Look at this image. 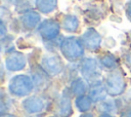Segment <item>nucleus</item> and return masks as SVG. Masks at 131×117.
<instances>
[{
    "instance_id": "19",
    "label": "nucleus",
    "mask_w": 131,
    "mask_h": 117,
    "mask_svg": "<svg viewBox=\"0 0 131 117\" xmlns=\"http://www.w3.org/2000/svg\"><path fill=\"white\" fill-rule=\"evenodd\" d=\"M124 7H125V8H124V9H125V14H126L128 21L131 22V0L127 1Z\"/></svg>"
},
{
    "instance_id": "23",
    "label": "nucleus",
    "mask_w": 131,
    "mask_h": 117,
    "mask_svg": "<svg viewBox=\"0 0 131 117\" xmlns=\"http://www.w3.org/2000/svg\"><path fill=\"white\" fill-rule=\"evenodd\" d=\"M82 117H92V115H89V114H88V115H84V116H82Z\"/></svg>"
},
{
    "instance_id": "8",
    "label": "nucleus",
    "mask_w": 131,
    "mask_h": 117,
    "mask_svg": "<svg viewBox=\"0 0 131 117\" xmlns=\"http://www.w3.org/2000/svg\"><path fill=\"white\" fill-rule=\"evenodd\" d=\"M85 49L90 51H97L101 45V36L100 34L92 27L88 28L80 37Z\"/></svg>"
},
{
    "instance_id": "6",
    "label": "nucleus",
    "mask_w": 131,
    "mask_h": 117,
    "mask_svg": "<svg viewBox=\"0 0 131 117\" xmlns=\"http://www.w3.org/2000/svg\"><path fill=\"white\" fill-rule=\"evenodd\" d=\"M104 85L110 94H120L125 88V80L122 75V72L119 69L108 72L105 77Z\"/></svg>"
},
{
    "instance_id": "7",
    "label": "nucleus",
    "mask_w": 131,
    "mask_h": 117,
    "mask_svg": "<svg viewBox=\"0 0 131 117\" xmlns=\"http://www.w3.org/2000/svg\"><path fill=\"white\" fill-rule=\"evenodd\" d=\"M41 22L42 21H41L40 12L34 9H31L21 13L20 16L18 17L20 29L26 32H32L34 29H37V27Z\"/></svg>"
},
{
    "instance_id": "2",
    "label": "nucleus",
    "mask_w": 131,
    "mask_h": 117,
    "mask_svg": "<svg viewBox=\"0 0 131 117\" xmlns=\"http://www.w3.org/2000/svg\"><path fill=\"white\" fill-rule=\"evenodd\" d=\"M60 29V22L55 18H46L39 24L36 30L42 41L45 43L57 38L59 36Z\"/></svg>"
},
{
    "instance_id": "20",
    "label": "nucleus",
    "mask_w": 131,
    "mask_h": 117,
    "mask_svg": "<svg viewBox=\"0 0 131 117\" xmlns=\"http://www.w3.org/2000/svg\"><path fill=\"white\" fill-rule=\"evenodd\" d=\"M7 31H8V28L6 27V24L3 22V21H1V38H3V37H5L6 35H7Z\"/></svg>"
},
{
    "instance_id": "5",
    "label": "nucleus",
    "mask_w": 131,
    "mask_h": 117,
    "mask_svg": "<svg viewBox=\"0 0 131 117\" xmlns=\"http://www.w3.org/2000/svg\"><path fill=\"white\" fill-rule=\"evenodd\" d=\"M79 70L83 77L87 79L89 82H94L98 80V77L100 75L99 73V65L97 62V59L95 57H83L79 61Z\"/></svg>"
},
{
    "instance_id": "10",
    "label": "nucleus",
    "mask_w": 131,
    "mask_h": 117,
    "mask_svg": "<svg viewBox=\"0 0 131 117\" xmlns=\"http://www.w3.org/2000/svg\"><path fill=\"white\" fill-rule=\"evenodd\" d=\"M104 16H105V10L98 4L90 5L88 8H86L84 12V18L89 24L95 23V25H97Z\"/></svg>"
},
{
    "instance_id": "18",
    "label": "nucleus",
    "mask_w": 131,
    "mask_h": 117,
    "mask_svg": "<svg viewBox=\"0 0 131 117\" xmlns=\"http://www.w3.org/2000/svg\"><path fill=\"white\" fill-rule=\"evenodd\" d=\"M122 57H123V61H124V63L126 64V66L131 67V50L126 51V52L122 55Z\"/></svg>"
},
{
    "instance_id": "11",
    "label": "nucleus",
    "mask_w": 131,
    "mask_h": 117,
    "mask_svg": "<svg viewBox=\"0 0 131 117\" xmlns=\"http://www.w3.org/2000/svg\"><path fill=\"white\" fill-rule=\"evenodd\" d=\"M97 62L98 65L100 67V69H103L105 71H114L116 69H118V60L117 57L111 53V52H103L100 53L99 55H97Z\"/></svg>"
},
{
    "instance_id": "17",
    "label": "nucleus",
    "mask_w": 131,
    "mask_h": 117,
    "mask_svg": "<svg viewBox=\"0 0 131 117\" xmlns=\"http://www.w3.org/2000/svg\"><path fill=\"white\" fill-rule=\"evenodd\" d=\"M76 104H77V107L81 111H86L89 109V106L91 105V100L88 96L81 95V96H79V99L76 100Z\"/></svg>"
},
{
    "instance_id": "14",
    "label": "nucleus",
    "mask_w": 131,
    "mask_h": 117,
    "mask_svg": "<svg viewBox=\"0 0 131 117\" xmlns=\"http://www.w3.org/2000/svg\"><path fill=\"white\" fill-rule=\"evenodd\" d=\"M106 88L103 87V84L99 82V80H96L92 82L91 84V89H90V98L93 101H100L104 99Z\"/></svg>"
},
{
    "instance_id": "15",
    "label": "nucleus",
    "mask_w": 131,
    "mask_h": 117,
    "mask_svg": "<svg viewBox=\"0 0 131 117\" xmlns=\"http://www.w3.org/2000/svg\"><path fill=\"white\" fill-rule=\"evenodd\" d=\"M24 108H26V110L30 113L40 112L43 108V102L37 96H32L31 99H28L26 102H24Z\"/></svg>"
},
{
    "instance_id": "13",
    "label": "nucleus",
    "mask_w": 131,
    "mask_h": 117,
    "mask_svg": "<svg viewBox=\"0 0 131 117\" xmlns=\"http://www.w3.org/2000/svg\"><path fill=\"white\" fill-rule=\"evenodd\" d=\"M34 5L40 13L50 14L57 8L58 0H34Z\"/></svg>"
},
{
    "instance_id": "12",
    "label": "nucleus",
    "mask_w": 131,
    "mask_h": 117,
    "mask_svg": "<svg viewBox=\"0 0 131 117\" xmlns=\"http://www.w3.org/2000/svg\"><path fill=\"white\" fill-rule=\"evenodd\" d=\"M60 26L67 33H77L80 28V20L76 14H64L60 21Z\"/></svg>"
},
{
    "instance_id": "22",
    "label": "nucleus",
    "mask_w": 131,
    "mask_h": 117,
    "mask_svg": "<svg viewBox=\"0 0 131 117\" xmlns=\"http://www.w3.org/2000/svg\"><path fill=\"white\" fill-rule=\"evenodd\" d=\"M100 117H111L110 115H107V114H103V115H101Z\"/></svg>"
},
{
    "instance_id": "21",
    "label": "nucleus",
    "mask_w": 131,
    "mask_h": 117,
    "mask_svg": "<svg viewBox=\"0 0 131 117\" xmlns=\"http://www.w3.org/2000/svg\"><path fill=\"white\" fill-rule=\"evenodd\" d=\"M2 1L5 2V3H7V4H13V5H16V4L19 3L20 0H2Z\"/></svg>"
},
{
    "instance_id": "16",
    "label": "nucleus",
    "mask_w": 131,
    "mask_h": 117,
    "mask_svg": "<svg viewBox=\"0 0 131 117\" xmlns=\"http://www.w3.org/2000/svg\"><path fill=\"white\" fill-rule=\"evenodd\" d=\"M72 90L76 94H82L86 90V84L82 78H76L72 82Z\"/></svg>"
},
{
    "instance_id": "4",
    "label": "nucleus",
    "mask_w": 131,
    "mask_h": 117,
    "mask_svg": "<svg viewBox=\"0 0 131 117\" xmlns=\"http://www.w3.org/2000/svg\"><path fill=\"white\" fill-rule=\"evenodd\" d=\"M33 80L28 75H16L9 82V91L16 96H23L30 93L33 88Z\"/></svg>"
},
{
    "instance_id": "1",
    "label": "nucleus",
    "mask_w": 131,
    "mask_h": 117,
    "mask_svg": "<svg viewBox=\"0 0 131 117\" xmlns=\"http://www.w3.org/2000/svg\"><path fill=\"white\" fill-rule=\"evenodd\" d=\"M59 50L67 61L75 63L84 57L85 47L80 38L75 36H69L63 38Z\"/></svg>"
},
{
    "instance_id": "9",
    "label": "nucleus",
    "mask_w": 131,
    "mask_h": 117,
    "mask_svg": "<svg viewBox=\"0 0 131 117\" xmlns=\"http://www.w3.org/2000/svg\"><path fill=\"white\" fill-rule=\"evenodd\" d=\"M26 64H27V59L25 54L19 51L13 50L6 54L5 67L7 71H10V72L21 71L23 69H25Z\"/></svg>"
},
{
    "instance_id": "3",
    "label": "nucleus",
    "mask_w": 131,
    "mask_h": 117,
    "mask_svg": "<svg viewBox=\"0 0 131 117\" xmlns=\"http://www.w3.org/2000/svg\"><path fill=\"white\" fill-rule=\"evenodd\" d=\"M40 65L49 76H56L64 70L62 59L55 52L43 55L40 60Z\"/></svg>"
}]
</instances>
